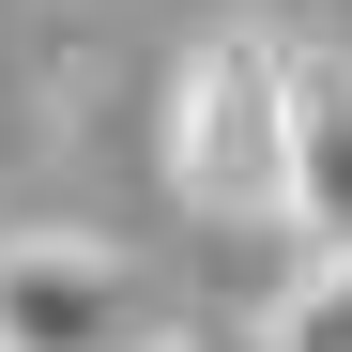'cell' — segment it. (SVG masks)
I'll return each instance as SVG.
<instances>
[{
	"label": "cell",
	"instance_id": "1",
	"mask_svg": "<svg viewBox=\"0 0 352 352\" xmlns=\"http://www.w3.org/2000/svg\"><path fill=\"white\" fill-rule=\"evenodd\" d=\"M168 184L214 230H261L291 199V46L276 31H199L168 77Z\"/></svg>",
	"mask_w": 352,
	"mask_h": 352
},
{
	"label": "cell",
	"instance_id": "2",
	"mask_svg": "<svg viewBox=\"0 0 352 352\" xmlns=\"http://www.w3.org/2000/svg\"><path fill=\"white\" fill-rule=\"evenodd\" d=\"M0 352H153V291L92 230H16L0 245Z\"/></svg>",
	"mask_w": 352,
	"mask_h": 352
},
{
	"label": "cell",
	"instance_id": "3",
	"mask_svg": "<svg viewBox=\"0 0 352 352\" xmlns=\"http://www.w3.org/2000/svg\"><path fill=\"white\" fill-rule=\"evenodd\" d=\"M307 245H352V62H291V199Z\"/></svg>",
	"mask_w": 352,
	"mask_h": 352
},
{
	"label": "cell",
	"instance_id": "4",
	"mask_svg": "<svg viewBox=\"0 0 352 352\" xmlns=\"http://www.w3.org/2000/svg\"><path fill=\"white\" fill-rule=\"evenodd\" d=\"M261 352H352V245H307V276L261 307Z\"/></svg>",
	"mask_w": 352,
	"mask_h": 352
}]
</instances>
